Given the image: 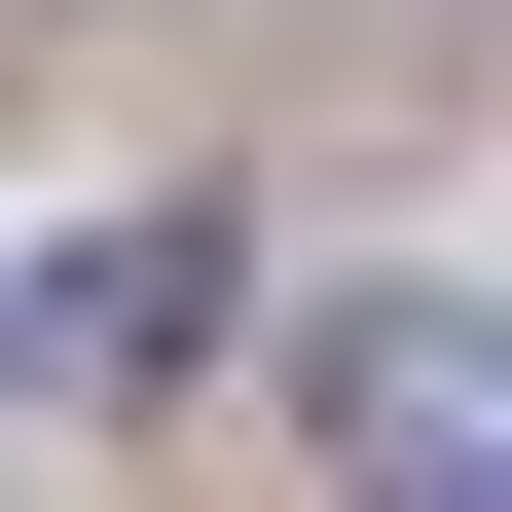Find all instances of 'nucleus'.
Segmentation results:
<instances>
[{
    "label": "nucleus",
    "instance_id": "nucleus-1",
    "mask_svg": "<svg viewBox=\"0 0 512 512\" xmlns=\"http://www.w3.org/2000/svg\"><path fill=\"white\" fill-rule=\"evenodd\" d=\"M330 512H512V330L476 293H366L330 330Z\"/></svg>",
    "mask_w": 512,
    "mask_h": 512
},
{
    "label": "nucleus",
    "instance_id": "nucleus-2",
    "mask_svg": "<svg viewBox=\"0 0 512 512\" xmlns=\"http://www.w3.org/2000/svg\"><path fill=\"white\" fill-rule=\"evenodd\" d=\"M183 330H220V220H74L37 293H0V366H37V403H147Z\"/></svg>",
    "mask_w": 512,
    "mask_h": 512
}]
</instances>
